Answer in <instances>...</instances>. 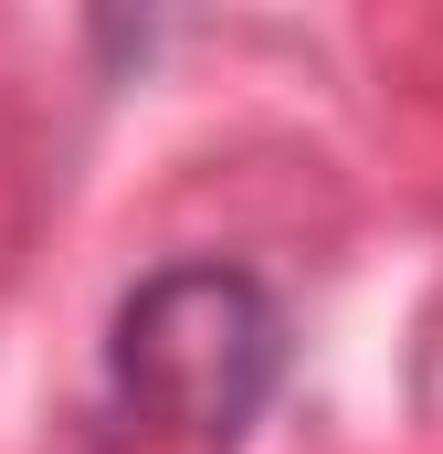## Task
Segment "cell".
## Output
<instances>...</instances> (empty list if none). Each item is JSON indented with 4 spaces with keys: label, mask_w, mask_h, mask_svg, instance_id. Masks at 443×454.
<instances>
[{
    "label": "cell",
    "mask_w": 443,
    "mask_h": 454,
    "mask_svg": "<svg viewBox=\"0 0 443 454\" xmlns=\"http://www.w3.org/2000/svg\"><path fill=\"white\" fill-rule=\"evenodd\" d=\"M106 391L116 412H137L148 434H180V444L232 454L264 402L285 391V307L253 264H159L116 296L106 328Z\"/></svg>",
    "instance_id": "1"
}]
</instances>
